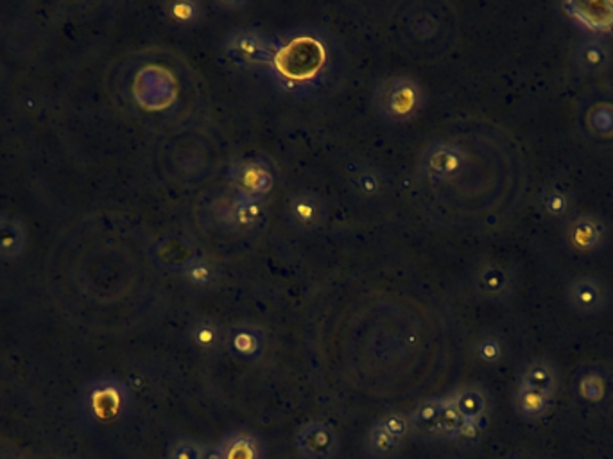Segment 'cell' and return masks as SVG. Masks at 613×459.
Listing matches in <instances>:
<instances>
[{
  "label": "cell",
  "instance_id": "obj_1",
  "mask_svg": "<svg viewBox=\"0 0 613 459\" xmlns=\"http://www.w3.org/2000/svg\"><path fill=\"white\" fill-rule=\"evenodd\" d=\"M296 447L307 459H328L337 450V436L330 425L312 422L298 432Z\"/></svg>",
  "mask_w": 613,
  "mask_h": 459
},
{
  "label": "cell",
  "instance_id": "obj_10",
  "mask_svg": "<svg viewBox=\"0 0 613 459\" xmlns=\"http://www.w3.org/2000/svg\"><path fill=\"white\" fill-rule=\"evenodd\" d=\"M393 438H397L399 441L407 434L409 431V422L402 416V415H390L386 416L383 422H379Z\"/></svg>",
  "mask_w": 613,
  "mask_h": 459
},
{
  "label": "cell",
  "instance_id": "obj_4",
  "mask_svg": "<svg viewBox=\"0 0 613 459\" xmlns=\"http://www.w3.org/2000/svg\"><path fill=\"white\" fill-rule=\"evenodd\" d=\"M366 448L375 459H391L399 448L400 441L393 438L381 423H377L366 438Z\"/></svg>",
  "mask_w": 613,
  "mask_h": 459
},
{
  "label": "cell",
  "instance_id": "obj_13",
  "mask_svg": "<svg viewBox=\"0 0 613 459\" xmlns=\"http://www.w3.org/2000/svg\"><path fill=\"white\" fill-rule=\"evenodd\" d=\"M544 205H545V208H547L549 213H554V215H556V213H563V212H565V208H567V199L563 197V194L553 192V194H549V196L545 197Z\"/></svg>",
  "mask_w": 613,
  "mask_h": 459
},
{
  "label": "cell",
  "instance_id": "obj_9",
  "mask_svg": "<svg viewBox=\"0 0 613 459\" xmlns=\"http://www.w3.org/2000/svg\"><path fill=\"white\" fill-rule=\"evenodd\" d=\"M201 445L192 439H180L169 450V459H199Z\"/></svg>",
  "mask_w": 613,
  "mask_h": 459
},
{
  "label": "cell",
  "instance_id": "obj_12",
  "mask_svg": "<svg viewBox=\"0 0 613 459\" xmlns=\"http://www.w3.org/2000/svg\"><path fill=\"white\" fill-rule=\"evenodd\" d=\"M194 341L198 342V347H201V349H212L214 347V344H215V341H217V334H215V330H212V328H198L196 332H194Z\"/></svg>",
  "mask_w": 613,
  "mask_h": 459
},
{
  "label": "cell",
  "instance_id": "obj_5",
  "mask_svg": "<svg viewBox=\"0 0 613 459\" xmlns=\"http://www.w3.org/2000/svg\"><path fill=\"white\" fill-rule=\"evenodd\" d=\"M441 404L443 402H425V404H420L416 407V411L411 416V423L420 434L438 436Z\"/></svg>",
  "mask_w": 613,
  "mask_h": 459
},
{
  "label": "cell",
  "instance_id": "obj_6",
  "mask_svg": "<svg viewBox=\"0 0 613 459\" xmlns=\"http://www.w3.org/2000/svg\"><path fill=\"white\" fill-rule=\"evenodd\" d=\"M517 406L524 415L538 416L545 411L547 395L540 393L536 390H531L528 386H522V390L519 391V397H517Z\"/></svg>",
  "mask_w": 613,
  "mask_h": 459
},
{
  "label": "cell",
  "instance_id": "obj_11",
  "mask_svg": "<svg viewBox=\"0 0 613 459\" xmlns=\"http://www.w3.org/2000/svg\"><path fill=\"white\" fill-rule=\"evenodd\" d=\"M583 224H585V230H586V232H583V230H581V226H579V224L574 228L576 243H577V246H583V248H586V246H593V245H595V241H597V236H599L597 228H595V226H592L588 221H583Z\"/></svg>",
  "mask_w": 613,
  "mask_h": 459
},
{
  "label": "cell",
  "instance_id": "obj_2",
  "mask_svg": "<svg viewBox=\"0 0 613 459\" xmlns=\"http://www.w3.org/2000/svg\"><path fill=\"white\" fill-rule=\"evenodd\" d=\"M224 459H262L259 439L248 432H235L221 443Z\"/></svg>",
  "mask_w": 613,
  "mask_h": 459
},
{
  "label": "cell",
  "instance_id": "obj_7",
  "mask_svg": "<svg viewBox=\"0 0 613 459\" xmlns=\"http://www.w3.org/2000/svg\"><path fill=\"white\" fill-rule=\"evenodd\" d=\"M524 386L549 395L554 390V375L545 368V365H536L526 374Z\"/></svg>",
  "mask_w": 613,
  "mask_h": 459
},
{
  "label": "cell",
  "instance_id": "obj_3",
  "mask_svg": "<svg viewBox=\"0 0 613 459\" xmlns=\"http://www.w3.org/2000/svg\"><path fill=\"white\" fill-rule=\"evenodd\" d=\"M570 300L577 310L592 312L601 307L604 298H602V289L599 284L588 278H583L570 286Z\"/></svg>",
  "mask_w": 613,
  "mask_h": 459
},
{
  "label": "cell",
  "instance_id": "obj_8",
  "mask_svg": "<svg viewBox=\"0 0 613 459\" xmlns=\"http://www.w3.org/2000/svg\"><path fill=\"white\" fill-rule=\"evenodd\" d=\"M454 404L464 420H477L484 409L482 400L475 393H466Z\"/></svg>",
  "mask_w": 613,
  "mask_h": 459
},
{
  "label": "cell",
  "instance_id": "obj_15",
  "mask_svg": "<svg viewBox=\"0 0 613 459\" xmlns=\"http://www.w3.org/2000/svg\"><path fill=\"white\" fill-rule=\"evenodd\" d=\"M585 56H588V65H595V67L601 65V61L597 58H601V60L604 58L602 49H599V47H586Z\"/></svg>",
  "mask_w": 613,
  "mask_h": 459
},
{
  "label": "cell",
  "instance_id": "obj_14",
  "mask_svg": "<svg viewBox=\"0 0 613 459\" xmlns=\"http://www.w3.org/2000/svg\"><path fill=\"white\" fill-rule=\"evenodd\" d=\"M199 459H224L221 445H201Z\"/></svg>",
  "mask_w": 613,
  "mask_h": 459
}]
</instances>
